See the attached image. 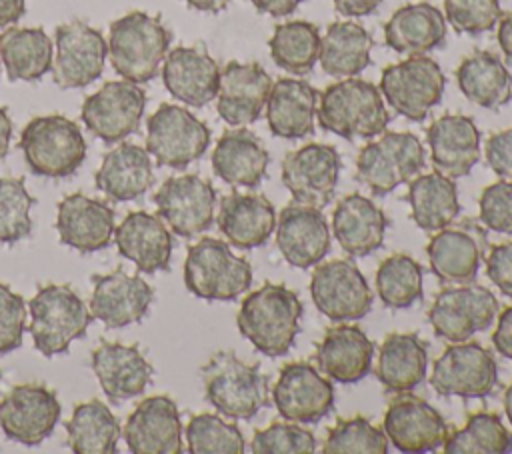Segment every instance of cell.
I'll use <instances>...</instances> for the list:
<instances>
[{
	"label": "cell",
	"mask_w": 512,
	"mask_h": 454,
	"mask_svg": "<svg viewBox=\"0 0 512 454\" xmlns=\"http://www.w3.org/2000/svg\"><path fill=\"white\" fill-rule=\"evenodd\" d=\"M158 216L176 236L192 238L216 220V190L198 174L170 176L154 194Z\"/></svg>",
	"instance_id": "obj_14"
},
{
	"label": "cell",
	"mask_w": 512,
	"mask_h": 454,
	"mask_svg": "<svg viewBox=\"0 0 512 454\" xmlns=\"http://www.w3.org/2000/svg\"><path fill=\"white\" fill-rule=\"evenodd\" d=\"M444 86L446 78L440 64L424 54H416L386 66L378 88L396 114L422 122L440 104Z\"/></svg>",
	"instance_id": "obj_9"
},
{
	"label": "cell",
	"mask_w": 512,
	"mask_h": 454,
	"mask_svg": "<svg viewBox=\"0 0 512 454\" xmlns=\"http://www.w3.org/2000/svg\"><path fill=\"white\" fill-rule=\"evenodd\" d=\"M190 454H244L246 442L240 428L216 414H196L186 426Z\"/></svg>",
	"instance_id": "obj_47"
},
{
	"label": "cell",
	"mask_w": 512,
	"mask_h": 454,
	"mask_svg": "<svg viewBox=\"0 0 512 454\" xmlns=\"http://www.w3.org/2000/svg\"><path fill=\"white\" fill-rule=\"evenodd\" d=\"M424 146L412 132H382L356 158V176L376 196L412 182L424 168Z\"/></svg>",
	"instance_id": "obj_8"
},
{
	"label": "cell",
	"mask_w": 512,
	"mask_h": 454,
	"mask_svg": "<svg viewBox=\"0 0 512 454\" xmlns=\"http://www.w3.org/2000/svg\"><path fill=\"white\" fill-rule=\"evenodd\" d=\"M372 36L356 22H332L320 38L318 62L332 78L358 76L370 64Z\"/></svg>",
	"instance_id": "obj_41"
},
{
	"label": "cell",
	"mask_w": 512,
	"mask_h": 454,
	"mask_svg": "<svg viewBox=\"0 0 512 454\" xmlns=\"http://www.w3.org/2000/svg\"><path fill=\"white\" fill-rule=\"evenodd\" d=\"M276 246L294 268H312L322 262L332 234L322 208L292 202L276 216Z\"/></svg>",
	"instance_id": "obj_21"
},
{
	"label": "cell",
	"mask_w": 512,
	"mask_h": 454,
	"mask_svg": "<svg viewBox=\"0 0 512 454\" xmlns=\"http://www.w3.org/2000/svg\"><path fill=\"white\" fill-rule=\"evenodd\" d=\"M100 192L116 202L136 200L154 184V172L148 150L138 144L122 142L104 154L94 176Z\"/></svg>",
	"instance_id": "obj_36"
},
{
	"label": "cell",
	"mask_w": 512,
	"mask_h": 454,
	"mask_svg": "<svg viewBox=\"0 0 512 454\" xmlns=\"http://www.w3.org/2000/svg\"><path fill=\"white\" fill-rule=\"evenodd\" d=\"M54 46L56 58L50 70L56 86L64 90L84 88L102 74L108 44L104 36L86 22L74 20L60 24L54 34Z\"/></svg>",
	"instance_id": "obj_17"
},
{
	"label": "cell",
	"mask_w": 512,
	"mask_h": 454,
	"mask_svg": "<svg viewBox=\"0 0 512 454\" xmlns=\"http://www.w3.org/2000/svg\"><path fill=\"white\" fill-rule=\"evenodd\" d=\"M382 0H332L336 12L342 16H368L372 14Z\"/></svg>",
	"instance_id": "obj_57"
},
{
	"label": "cell",
	"mask_w": 512,
	"mask_h": 454,
	"mask_svg": "<svg viewBox=\"0 0 512 454\" xmlns=\"http://www.w3.org/2000/svg\"><path fill=\"white\" fill-rule=\"evenodd\" d=\"M342 160L334 146L312 142L282 160V182L292 194L294 202L324 208L332 202Z\"/></svg>",
	"instance_id": "obj_16"
},
{
	"label": "cell",
	"mask_w": 512,
	"mask_h": 454,
	"mask_svg": "<svg viewBox=\"0 0 512 454\" xmlns=\"http://www.w3.org/2000/svg\"><path fill=\"white\" fill-rule=\"evenodd\" d=\"M200 374L206 400L228 418L250 420L268 406V378L258 364H246L234 352H216Z\"/></svg>",
	"instance_id": "obj_4"
},
{
	"label": "cell",
	"mask_w": 512,
	"mask_h": 454,
	"mask_svg": "<svg viewBox=\"0 0 512 454\" xmlns=\"http://www.w3.org/2000/svg\"><path fill=\"white\" fill-rule=\"evenodd\" d=\"M66 432L74 454H112L116 452L122 428L104 402L88 400L74 406Z\"/></svg>",
	"instance_id": "obj_43"
},
{
	"label": "cell",
	"mask_w": 512,
	"mask_h": 454,
	"mask_svg": "<svg viewBox=\"0 0 512 454\" xmlns=\"http://www.w3.org/2000/svg\"><path fill=\"white\" fill-rule=\"evenodd\" d=\"M302 300L284 284L266 282L250 292L238 310L240 334L264 356L278 358L290 352L300 332Z\"/></svg>",
	"instance_id": "obj_1"
},
{
	"label": "cell",
	"mask_w": 512,
	"mask_h": 454,
	"mask_svg": "<svg viewBox=\"0 0 512 454\" xmlns=\"http://www.w3.org/2000/svg\"><path fill=\"white\" fill-rule=\"evenodd\" d=\"M442 450L446 454H506L512 452V434L498 414L476 412L446 438Z\"/></svg>",
	"instance_id": "obj_45"
},
{
	"label": "cell",
	"mask_w": 512,
	"mask_h": 454,
	"mask_svg": "<svg viewBox=\"0 0 512 454\" xmlns=\"http://www.w3.org/2000/svg\"><path fill=\"white\" fill-rule=\"evenodd\" d=\"M456 84L472 104L498 110L512 100V76L504 62L488 50H476L456 68Z\"/></svg>",
	"instance_id": "obj_39"
},
{
	"label": "cell",
	"mask_w": 512,
	"mask_h": 454,
	"mask_svg": "<svg viewBox=\"0 0 512 454\" xmlns=\"http://www.w3.org/2000/svg\"><path fill=\"white\" fill-rule=\"evenodd\" d=\"M496 296L480 284L442 288L428 310L434 332L448 342H466L476 332L488 330L498 316Z\"/></svg>",
	"instance_id": "obj_11"
},
{
	"label": "cell",
	"mask_w": 512,
	"mask_h": 454,
	"mask_svg": "<svg viewBox=\"0 0 512 454\" xmlns=\"http://www.w3.org/2000/svg\"><path fill=\"white\" fill-rule=\"evenodd\" d=\"M428 368L426 344L418 334L392 332L378 350L376 376L388 392H410L422 384Z\"/></svg>",
	"instance_id": "obj_38"
},
{
	"label": "cell",
	"mask_w": 512,
	"mask_h": 454,
	"mask_svg": "<svg viewBox=\"0 0 512 454\" xmlns=\"http://www.w3.org/2000/svg\"><path fill=\"white\" fill-rule=\"evenodd\" d=\"M172 32L158 16L134 10L110 24L108 56L116 74L142 84L158 76Z\"/></svg>",
	"instance_id": "obj_3"
},
{
	"label": "cell",
	"mask_w": 512,
	"mask_h": 454,
	"mask_svg": "<svg viewBox=\"0 0 512 454\" xmlns=\"http://www.w3.org/2000/svg\"><path fill=\"white\" fill-rule=\"evenodd\" d=\"M488 280L506 296H512V240L490 248L486 256Z\"/></svg>",
	"instance_id": "obj_54"
},
{
	"label": "cell",
	"mask_w": 512,
	"mask_h": 454,
	"mask_svg": "<svg viewBox=\"0 0 512 454\" xmlns=\"http://www.w3.org/2000/svg\"><path fill=\"white\" fill-rule=\"evenodd\" d=\"M446 40L444 14L428 4H406L384 24V42L398 54H426Z\"/></svg>",
	"instance_id": "obj_37"
},
{
	"label": "cell",
	"mask_w": 512,
	"mask_h": 454,
	"mask_svg": "<svg viewBox=\"0 0 512 454\" xmlns=\"http://www.w3.org/2000/svg\"><path fill=\"white\" fill-rule=\"evenodd\" d=\"M216 224L228 244L240 250L260 248L276 228V210L262 194L232 192L222 198Z\"/></svg>",
	"instance_id": "obj_31"
},
{
	"label": "cell",
	"mask_w": 512,
	"mask_h": 454,
	"mask_svg": "<svg viewBox=\"0 0 512 454\" xmlns=\"http://www.w3.org/2000/svg\"><path fill=\"white\" fill-rule=\"evenodd\" d=\"M270 154L260 138L246 128L226 130L212 152L214 174L230 186L258 188L266 178Z\"/></svg>",
	"instance_id": "obj_33"
},
{
	"label": "cell",
	"mask_w": 512,
	"mask_h": 454,
	"mask_svg": "<svg viewBox=\"0 0 512 454\" xmlns=\"http://www.w3.org/2000/svg\"><path fill=\"white\" fill-rule=\"evenodd\" d=\"M60 410L54 390L42 384H20L0 400V428L18 444L38 446L54 432Z\"/></svg>",
	"instance_id": "obj_18"
},
{
	"label": "cell",
	"mask_w": 512,
	"mask_h": 454,
	"mask_svg": "<svg viewBox=\"0 0 512 454\" xmlns=\"http://www.w3.org/2000/svg\"><path fill=\"white\" fill-rule=\"evenodd\" d=\"M190 8L194 10H200V12H222L230 0H184Z\"/></svg>",
	"instance_id": "obj_62"
},
{
	"label": "cell",
	"mask_w": 512,
	"mask_h": 454,
	"mask_svg": "<svg viewBox=\"0 0 512 454\" xmlns=\"http://www.w3.org/2000/svg\"><path fill=\"white\" fill-rule=\"evenodd\" d=\"M388 218L362 194L344 196L332 214V232L350 256H368L384 244Z\"/></svg>",
	"instance_id": "obj_35"
},
{
	"label": "cell",
	"mask_w": 512,
	"mask_h": 454,
	"mask_svg": "<svg viewBox=\"0 0 512 454\" xmlns=\"http://www.w3.org/2000/svg\"><path fill=\"white\" fill-rule=\"evenodd\" d=\"M318 90L306 80L280 78L272 84L266 102V122L274 136L300 140L314 132Z\"/></svg>",
	"instance_id": "obj_34"
},
{
	"label": "cell",
	"mask_w": 512,
	"mask_h": 454,
	"mask_svg": "<svg viewBox=\"0 0 512 454\" xmlns=\"http://www.w3.org/2000/svg\"><path fill=\"white\" fill-rule=\"evenodd\" d=\"M502 16L500 0H444V18L456 32L478 36L492 30Z\"/></svg>",
	"instance_id": "obj_51"
},
{
	"label": "cell",
	"mask_w": 512,
	"mask_h": 454,
	"mask_svg": "<svg viewBox=\"0 0 512 454\" xmlns=\"http://www.w3.org/2000/svg\"><path fill=\"white\" fill-rule=\"evenodd\" d=\"M486 252V232L474 222L436 230L426 246L430 270L446 284L474 282Z\"/></svg>",
	"instance_id": "obj_22"
},
{
	"label": "cell",
	"mask_w": 512,
	"mask_h": 454,
	"mask_svg": "<svg viewBox=\"0 0 512 454\" xmlns=\"http://www.w3.org/2000/svg\"><path fill=\"white\" fill-rule=\"evenodd\" d=\"M318 98V124L340 138H374L390 122L380 88L368 80L342 78L330 84Z\"/></svg>",
	"instance_id": "obj_2"
},
{
	"label": "cell",
	"mask_w": 512,
	"mask_h": 454,
	"mask_svg": "<svg viewBox=\"0 0 512 454\" xmlns=\"http://www.w3.org/2000/svg\"><path fill=\"white\" fill-rule=\"evenodd\" d=\"M18 146L36 176H70L86 158V140L80 126L60 114L32 118L24 126Z\"/></svg>",
	"instance_id": "obj_6"
},
{
	"label": "cell",
	"mask_w": 512,
	"mask_h": 454,
	"mask_svg": "<svg viewBox=\"0 0 512 454\" xmlns=\"http://www.w3.org/2000/svg\"><path fill=\"white\" fill-rule=\"evenodd\" d=\"M390 442L368 418L354 416L340 420L326 436L324 454H388Z\"/></svg>",
	"instance_id": "obj_48"
},
{
	"label": "cell",
	"mask_w": 512,
	"mask_h": 454,
	"mask_svg": "<svg viewBox=\"0 0 512 454\" xmlns=\"http://www.w3.org/2000/svg\"><path fill=\"white\" fill-rule=\"evenodd\" d=\"M26 12V0H0V26L18 22Z\"/></svg>",
	"instance_id": "obj_60"
},
{
	"label": "cell",
	"mask_w": 512,
	"mask_h": 454,
	"mask_svg": "<svg viewBox=\"0 0 512 454\" xmlns=\"http://www.w3.org/2000/svg\"><path fill=\"white\" fill-rule=\"evenodd\" d=\"M122 436L132 454H180L182 422L176 402L166 394L144 398L128 416Z\"/></svg>",
	"instance_id": "obj_23"
},
{
	"label": "cell",
	"mask_w": 512,
	"mask_h": 454,
	"mask_svg": "<svg viewBox=\"0 0 512 454\" xmlns=\"http://www.w3.org/2000/svg\"><path fill=\"white\" fill-rule=\"evenodd\" d=\"M496 318L498 324L492 334V344L498 354H502L506 360H512V306L504 308Z\"/></svg>",
	"instance_id": "obj_56"
},
{
	"label": "cell",
	"mask_w": 512,
	"mask_h": 454,
	"mask_svg": "<svg viewBox=\"0 0 512 454\" xmlns=\"http://www.w3.org/2000/svg\"><path fill=\"white\" fill-rule=\"evenodd\" d=\"M184 284L196 298L230 302L250 288L252 266L228 242L206 236L188 248Z\"/></svg>",
	"instance_id": "obj_5"
},
{
	"label": "cell",
	"mask_w": 512,
	"mask_h": 454,
	"mask_svg": "<svg viewBox=\"0 0 512 454\" xmlns=\"http://www.w3.org/2000/svg\"><path fill=\"white\" fill-rule=\"evenodd\" d=\"M406 200L414 224L424 232L446 228L460 214L456 182L440 172L418 174L408 186Z\"/></svg>",
	"instance_id": "obj_40"
},
{
	"label": "cell",
	"mask_w": 512,
	"mask_h": 454,
	"mask_svg": "<svg viewBox=\"0 0 512 454\" xmlns=\"http://www.w3.org/2000/svg\"><path fill=\"white\" fill-rule=\"evenodd\" d=\"M480 222L498 234H512V180L486 186L478 200Z\"/></svg>",
	"instance_id": "obj_52"
},
{
	"label": "cell",
	"mask_w": 512,
	"mask_h": 454,
	"mask_svg": "<svg viewBox=\"0 0 512 454\" xmlns=\"http://www.w3.org/2000/svg\"><path fill=\"white\" fill-rule=\"evenodd\" d=\"M114 228V208L102 200L76 192L58 202L56 230L60 242L82 254L106 248Z\"/></svg>",
	"instance_id": "obj_29"
},
{
	"label": "cell",
	"mask_w": 512,
	"mask_h": 454,
	"mask_svg": "<svg viewBox=\"0 0 512 454\" xmlns=\"http://www.w3.org/2000/svg\"><path fill=\"white\" fill-rule=\"evenodd\" d=\"M430 158L436 172L460 178L472 172L480 160V130L464 114H444L426 130Z\"/></svg>",
	"instance_id": "obj_28"
},
{
	"label": "cell",
	"mask_w": 512,
	"mask_h": 454,
	"mask_svg": "<svg viewBox=\"0 0 512 454\" xmlns=\"http://www.w3.org/2000/svg\"><path fill=\"white\" fill-rule=\"evenodd\" d=\"M24 324V298L12 292L8 284H0V354H8L22 346Z\"/></svg>",
	"instance_id": "obj_53"
},
{
	"label": "cell",
	"mask_w": 512,
	"mask_h": 454,
	"mask_svg": "<svg viewBox=\"0 0 512 454\" xmlns=\"http://www.w3.org/2000/svg\"><path fill=\"white\" fill-rule=\"evenodd\" d=\"M30 334L34 348L44 356L66 352L70 342L82 338L92 314L80 296L66 284L40 286L30 300Z\"/></svg>",
	"instance_id": "obj_7"
},
{
	"label": "cell",
	"mask_w": 512,
	"mask_h": 454,
	"mask_svg": "<svg viewBox=\"0 0 512 454\" xmlns=\"http://www.w3.org/2000/svg\"><path fill=\"white\" fill-rule=\"evenodd\" d=\"M52 40L44 28H8L0 34V60L8 80H40L52 68Z\"/></svg>",
	"instance_id": "obj_42"
},
{
	"label": "cell",
	"mask_w": 512,
	"mask_h": 454,
	"mask_svg": "<svg viewBox=\"0 0 512 454\" xmlns=\"http://www.w3.org/2000/svg\"><path fill=\"white\" fill-rule=\"evenodd\" d=\"M10 138H12V122H10L6 108L0 106V158H4L8 154Z\"/></svg>",
	"instance_id": "obj_61"
},
{
	"label": "cell",
	"mask_w": 512,
	"mask_h": 454,
	"mask_svg": "<svg viewBox=\"0 0 512 454\" xmlns=\"http://www.w3.org/2000/svg\"><path fill=\"white\" fill-rule=\"evenodd\" d=\"M162 82L176 100L202 108L218 94L220 68L202 46H176L164 58Z\"/></svg>",
	"instance_id": "obj_27"
},
{
	"label": "cell",
	"mask_w": 512,
	"mask_h": 454,
	"mask_svg": "<svg viewBox=\"0 0 512 454\" xmlns=\"http://www.w3.org/2000/svg\"><path fill=\"white\" fill-rule=\"evenodd\" d=\"M310 296L320 314L332 322L360 320L372 310V290L352 260L316 264L310 278Z\"/></svg>",
	"instance_id": "obj_13"
},
{
	"label": "cell",
	"mask_w": 512,
	"mask_h": 454,
	"mask_svg": "<svg viewBox=\"0 0 512 454\" xmlns=\"http://www.w3.org/2000/svg\"><path fill=\"white\" fill-rule=\"evenodd\" d=\"M498 46L508 62H512V12L500 16L498 20V32H496Z\"/></svg>",
	"instance_id": "obj_59"
},
{
	"label": "cell",
	"mask_w": 512,
	"mask_h": 454,
	"mask_svg": "<svg viewBox=\"0 0 512 454\" xmlns=\"http://www.w3.org/2000/svg\"><path fill=\"white\" fill-rule=\"evenodd\" d=\"M486 162L502 180H512V128L494 132L486 140Z\"/></svg>",
	"instance_id": "obj_55"
},
{
	"label": "cell",
	"mask_w": 512,
	"mask_h": 454,
	"mask_svg": "<svg viewBox=\"0 0 512 454\" xmlns=\"http://www.w3.org/2000/svg\"><path fill=\"white\" fill-rule=\"evenodd\" d=\"M250 2L258 12L278 18V16H290L304 0H250Z\"/></svg>",
	"instance_id": "obj_58"
},
{
	"label": "cell",
	"mask_w": 512,
	"mask_h": 454,
	"mask_svg": "<svg viewBox=\"0 0 512 454\" xmlns=\"http://www.w3.org/2000/svg\"><path fill=\"white\" fill-rule=\"evenodd\" d=\"M272 88L270 74L258 62H228L220 70L216 110L230 126H248L256 122L266 108Z\"/></svg>",
	"instance_id": "obj_24"
},
{
	"label": "cell",
	"mask_w": 512,
	"mask_h": 454,
	"mask_svg": "<svg viewBox=\"0 0 512 454\" xmlns=\"http://www.w3.org/2000/svg\"><path fill=\"white\" fill-rule=\"evenodd\" d=\"M272 400L284 420L314 424L334 406V388L330 378L308 362L286 364L272 388Z\"/></svg>",
	"instance_id": "obj_19"
},
{
	"label": "cell",
	"mask_w": 512,
	"mask_h": 454,
	"mask_svg": "<svg viewBox=\"0 0 512 454\" xmlns=\"http://www.w3.org/2000/svg\"><path fill=\"white\" fill-rule=\"evenodd\" d=\"M146 108L144 90L130 80L106 82L82 104L84 126L102 142L112 144L128 138L140 126Z\"/></svg>",
	"instance_id": "obj_15"
},
{
	"label": "cell",
	"mask_w": 512,
	"mask_h": 454,
	"mask_svg": "<svg viewBox=\"0 0 512 454\" xmlns=\"http://www.w3.org/2000/svg\"><path fill=\"white\" fill-rule=\"evenodd\" d=\"M92 370L112 402H122L144 394L154 368L138 344H120L102 340L90 354Z\"/></svg>",
	"instance_id": "obj_26"
},
{
	"label": "cell",
	"mask_w": 512,
	"mask_h": 454,
	"mask_svg": "<svg viewBox=\"0 0 512 454\" xmlns=\"http://www.w3.org/2000/svg\"><path fill=\"white\" fill-rule=\"evenodd\" d=\"M36 198L22 178H0V242H18L32 232L30 210Z\"/></svg>",
	"instance_id": "obj_49"
},
{
	"label": "cell",
	"mask_w": 512,
	"mask_h": 454,
	"mask_svg": "<svg viewBox=\"0 0 512 454\" xmlns=\"http://www.w3.org/2000/svg\"><path fill=\"white\" fill-rule=\"evenodd\" d=\"M430 384L440 396L484 398L498 384V366L492 352L482 344L452 342L434 360Z\"/></svg>",
	"instance_id": "obj_12"
},
{
	"label": "cell",
	"mask_w": 512,
	"mask_h": 454,
	"mask_svg": "<svg viewBox=\"0 0 512 454\" xmlns=\"http://www.w3.org/2000/svg\"><path fill=\"white\" fill-rule=\"evenodd\" d=\"M114 242L122 258H128L144 274L168 270L172 258V234L164 222L148 212H130L118 228Z\"/></svg>",
	"instance_id": "obj_30"
},
{
	"label": "cell",
	"mask_w": 512,
	"mask_h": 454,
	"mask_svg": "<svg viewBox=\"0 0 512 454\" xmlns=\"http://www.w3.org/2000/svg\"><path fill=\"white\" fill-rule=\"evenodd\" d=\"M270 56L276 66L290 74H308L318 62L320 32L306 20H292L276 26L268 40Z\"/></svg>",
	"instance_id": "obj_44"
},
{
	"label": "cell",
	"mask_w": 512,
	"mask_h": 454,
	"mask_svg": "<svg viewBox=\"0 0 512 454\" xmlns=\"http://www.w3.org/2000/svg\"><path fill=\"white\" fill-rule=\"evenodd\" d=\"M374 344L358 328L340 324L330 328L316 348L318 370L340 384H354L366 378L372 370Z\"/></svg>",
	"instance_id": "obj_32"
},
{
	"label": "cell",
	"mask_w": 512,
	"mask_h": 454,
	"mask_svg": "<svg viewBox=\"0 0 512 454\" xmlns=\"http://www.w3.org/2000/svg\"><path fill=\"white\" fill-rule=\"evenodd\" d=\"M382 428L388 442L404 454L434 452L448 438V424L440 412L408 392L388 404Z\"/></svg>",
	"instance_id": "obj_20"
},
{
	"label": "cell",
	"mask_w": 512,
	"mask_h": 454,
	"mask_svg": "<svg viewBox=\"0 0 512 454\" xmlns=\"http://www.w3.org/2000/svg\"><path fill=\"white\" fill-rule=\"evenodd\" d=\"M208 144L210 128L182 106L160 104L146 122V150L160 166L186 168L204 156Z\"/></svg>",
	"instance_id": "obj_10"
},
{
	"label": "cell",
	"mask_w": 512,
	"mask_h": 454,
	"mask_svg": "<svg viewBox=\"0 0 512 454\" xmlns=\"http://www.w3.org/2000/svg\"><path fill=\"white\" fill-rule=\"evenodd\" d=\"M254 454H312L316 452V436L298 426V422H274L264 430H256L250 442Z\"/></svg>",
	"instance_id": "obj_50"
},
{
	"label": "cell",
	"mask_w": 512,
	"mask_h": 454,
	"mask_svg": "<svg viewBox=\"0 0 512 454\" xmlns=\"http://www.w3.org/2000/svg\"><path fill=\"white\" fill-rule=\"evenodd\" d=\"M502 404H504V414L512 426V384L504 390V396H502Z\"/></svg>",
	"instance_id": "obj_63"
},
{
	"label": "cell",
	"mask_w": 512,
	"mask_h": 454,
	"mask_svg": "<svg viewBox=\"0 0 512 454\" xmlns=\"http://www.w3.org/2000/svg\"><path fill=\"white\" fill-rule=\"evenodd\" d=\"M376 292L386 308H410L422 300V266L408 254L388 256L376 270Z\"/></svg>",
	"instance_id": "obj_46"
},
{
	"label": "cell",
	"mask_w": 512,
	"mask_h": 454,
	"mask_svg": "<svg viewBox=\"0 0 512 454\" xmlns=\"http://www.w3.org/2000/svg\"><path fill=\"white\" fill-rule=\"evenodd\" d=\"M92 284L90 314L104 322L106 328H124L140 322L154 300V290L144 278L126 274L120 268L112 274L92 276Z\"/></svg>",
	"instance_id": "obj_25"
}]
</instances>
